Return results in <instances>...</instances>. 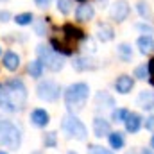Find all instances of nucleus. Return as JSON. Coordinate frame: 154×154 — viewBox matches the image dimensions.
Wrapping results in <instances>:
<instances>
[{"mask_svg": "<svg viewBox=\"0 0 154 154\" xmlns=\"http://www.w3.org/2000/svg\"><path fill=\"white\" fill-rule=\"evenodd\" d=\"M27 102V88L20 79L0 84V108L5 111H20Z\"/></svg>", "mask_w": 154, "mask_h": 154, "instance_id": "f257e3e1", "label": "nucleus"}, {"mask_svg": "<svg viewBox=\"0 0 154 154\" xmlns=\"http://www.w3.org/2000/svg\"><path fill=\"white\" fill-rule=\"evenodd\" d=\"M88 93H90V88L88 84L84 82H75L72 86H68V90L65 91V104L70 111H79L86 99H88Z\"/></svg>", "mask_w": 154, "mask_h": 154, "instance_id": "f03ea898", "label": "nucleus"}, {"mask_svg": "<svg viewBox=\"0 0 154 154\" xmlns=\"http://www.w3.org/2000/svg\"><path fill=\"white\" fill-rule=\"evenodd\" d=\"M82 32L75 29V27H72V25H65L63 27V31H61V38L56 39L52 38V45L56 47V50L59 52H65V54H72V48L75 47V43L79 39H82Z\"/></svg>", "mask_w": 154, "mask_h": 154, "instance_id": "7ed1b4c3", "label": "nucleus"}, {"mask_svg": "<svg viewBox=\"0 0 154 154\" xmlns=\"http://www.w3.org/2000/svg\"><path fill=\"white\" fill-rule=\"evenodd\" d=\"M20 143H22L20 129L9 120H0V145L16 151Z\"/></svg>", "mask_w": 154, "mask_h": 154, "instance_id": "20e7f679", "label": "nucleus"}, {"mask_svg": "<svg viewBox=\"0 0 154 154\" xmlns=\"http://www.w3.org/2000/svg\"><path fill=\"white\" fill-rule=\"evenodd\" d=\"M38 56L39 61L43 63V66H47L50 72H59L65 65V59L59 56L57 50L47 47V45H39L38 47Z\"/></svg>", "mask_w": 154, "mask_h": 154, "instance_id": "39448f33", "label": "nucleus"}, {"mask_svg": "<svg viewBox=\"0 0 154 154\" xmlns=\"http://www.w3.org/2000/svg\"><path fill=\"white\" fill-rule=\"evenodd\" d=\"M61 127H63V131H65L68 136H74L77 140H86V136H88V131H86L84 124H82L75 115H66L65 116L63 122H61Z\"/></svg>", "mask_w": 154, "mask_h": 154, "instance_id": "423d86ee", "label": "nucleus"}, {"mask_svg": "<svg viewBox=\"0 0 154 154\" xmlns=\"http://www.w3.org/2000/svg\"><path fill=\"white\" fill-rule=\"evenodd\" d=\"M38 97L41 100L54 102L59 97V86L54 81H41L38 84Z\"/></svg>", "mask_w": 154, "mask_h": 154, "instance_id": "0eeeda50", "label": "nucleus"}, {"mask_svg": "<svg viewBox=\"0 0 154 154\" xmlns=\"http://www.w3.org/2000/svg\"><path fill=\"white\" fill-rule=\"evenodd\" d=\"M129 14V4L125 0H116L111 5V18L115 22H124Z\"/></svg>", "mask_w": 154, "mask_h": 154, "instance_id": "6e6552de", "label": "nucleus"}, {"mask_svg": "<svg viewBox=\"0 0 154 154\" xmlns=\"http://www.w3.org/2000/svg\"><path fill=\"white\" fill-rule=\"evenodd\" d=\"M93 133H95L97 138L109 136V133H111V125H109V122H108L106 118H102V116H97V118L93 120Z\"/></svg>", "mask_w": 154, "mask_h": 154, "instance_id": "1a4fd4ad", "label": "nucleus"}, {"mask_svg": "<svg viewBox=\"0 0 154 154\" xmlns=\"http://www.w3.org/2000/svg\"><path fill=\"white\" fill-rule=\"evenodd\" d=\"M136 102H138V106H140L142 109H145V111H154V91H145V90H143V91L138 95Z\"/></svg>", "mask_w": 154, "mask_h": 154, "instance_id": "9d476101", "label": "nucleus"}, {"mask_svg": "<svg viewBox=\"0 0 154 154\" xmlns=\"http://www.w3.org/2000/svg\"><path fill=\"white\" fill-rule=\"evenodd\" d=\"M133 86H134V81H133V77H129V75H120L115 81V90L118 93H122V95L129 93L133 90Z\"/></svg>", "mask_w": 154, "mask_h": 154, "instance_id": "9b49d317", "label": "nucleus"}, {"mask_svg": "<svg viewBox=\"0 0 154 154\" xmlns=\"http://www.w3.org/2000/svg\"><path fill=\"white\" fill-rule=\"evenodd\" d=\"M74 68H75L77 72H84V70H95L97 65H95V61H93L91 57H88V56H79V57L74 59Z\"/></svg>", "mask_w": 154, "mask_h": 154, "instance_id": "f8f14e48", "label": "nucleus"}, {"mask_svg": "<svg viewBox=\"0 0 154 154\" xmlns=\"http://www.w3.org/2000/svg\"><path fill=\"white\" fill-rule=\"evenodd\" d=\"M125 131L127 133H138L142 127V116L138 113H129V116L125 118Z\"/></svg>", "mask_w": 154, "mask_h": 154, "instance_id": "ddd939ff", "label": "nucleus"}, {"mask_svg": "<svg viewBox=\"0 0 154 154\" xmlns=\"http://www.w3.org/2000/svg\"><path fill=\"white\" fill-rule=\"evenodd\" d=\"M95 104H97V109H108L115 102H113V97L108 91H99L97 97H95Z\"/></svg>", "mask_w": 154, "mask_h": 154, "instance_id": "4468645a", "label": "nucleus"}, {"mask_svg": "<svg viewBox=\"0 0 154 154\" xmlns=\"http://www.w3.org/2000/svg\"><path fill=\"white\" fill-rule=\"evenodd\" d=\"M75 16H77L79 22H88V20H91V18H93V7H91L90 4L82 2V4L77 7Z\"/></svg>", "mask_w": 154, "mask_h": 154, "instance_id": "2eb2a0df", "label": "nucleus"}, {"mask_svg": "<svg viewBox=\"0 0 154 154\" xmlns=\"http://www.w3.org/2000/svg\"><path fill=\"white\" fill-rule=\"evenodd\" d=\"M4 66L7 68V70H11V72H14V70H18V66H20V57H18V54L16 52H5V56H4Z\"/></svg>", "mask_w": 154, "mask_h": 154, "instance_id": "dca6fc26", "label": "nucleus"}, {"mask_svg": "<svg viewBox=\"0 0 154 154\" xmlns=\"http://www.w3.org/2000/svg\"><path fill=\"white\" fill-rule=\"evenodd\" d=\"M48 113L45 111V109H34L32 113H31V122L34 124V125H38V127H45L47 124H48Z\"/></svg>", "mask_w": 154, "mask_h": 154, "instance_id": "f3484780", "label": "nucleus"}, {"mask_svg": "<svg viewBox=\"0 0 154 154\" xmlns=\"http://www.w3.org/2000/svg\"><path fill=\"white\" fill-rule=\"evenodd\" d=\"M136 43H138V48H140L142 54H151V52L154 50V41H152L151 36H145V34H143V36L138 38Z\"/></svg>", "mask_w": 154, "mask_h": 154, "instance_id": "a211bd4d", "label": "nucleus"}, {"mask_svg": "<svg viewBox=\"0 0 154 154\" xmlns=\"http://www.w3.org/2000/svg\"><path fill=\"white\" fill-rule=\"evenodd\" d=\"M113 29L108 25V23H99V27H97V38L100 39V41H111L113 39Z\"/></svg>", "mask_w": 154, "mask_h": 154, "instance_id": "6ab92c4d", "label": "nucleus"}, {"mask_svg": "<svg viewBox=\"0 0 154 154\" xmlns=\"http://www.w3.org/2000/svg\"><path fill=\"white\" fill-rule=\"evenodd\" d=\"M116 52H118V57H120L122 61H131V59H133V48H131V45H127V43L118 45Z\"/></svg>", "mask_w": 154, "mask_h": 154, "instance_id": "aec40b11", "label": "nucleus"}, {"mask_svg": "<svg viewBox=\"0 0 154 154\" xmlns=\"http://www.w3.org/2000/svg\"><path fill=\"white\" fill-rule=\"evenodd\" d=\"M136 9H138L140 16H142L143 20H147V22L152 20V11H151V5H149L147 2H138V4H136Z\"/></svg>", "mask_w": 154, "mask_h": 154, "instance_id": "412c9836", "label": "nucleus"}, {"mask_svg": "<svg viewBox=\"0 0 154 154\" xmlns=\"http://www.w3.org/2000/svg\"><path fill=\"white\" fill-rule=\"evenodd\" d=\"M109 145H111V149H122L124 147V134L122 133H109Z\"/></svg>", "mask_w": 154, "mask_h": 154, "instance_id": "4be33fe9", "label": "nucleus"}, {"mask_svg": "<svg viewBox=\"0 0 154 154\" xmlns=\"http://www.w3.org/2000/svg\"><path fill=\"white\" fill-rule=\"evenodd\" d=\"M27 70H29V74L32 77H41V74H43V63H41L39 59L38 61H31Z\"/></svg>", "mask_w": 154, "mask_h": 154, "instance_id": "5701e85b", "label": "nucleus"}, {"mask_svg": "<svg viewBox=\"0 0 154 154\" xmlns=\"http://www.w3.org/2000/svg\"><path fill=\"white\" fill-rule=\"evenodd\" d=\"M149 74H151V66L149 65H140V66H136V70H134V77H138V79H147L149 77Z\"/></svg>", "mask_w": 154, "mask_h": 154, "instance_id": "b1692460", "label": "nucleus"}, {"mask_svg": "<svg viewBox=\"0 0 154 154\" xmlns=\"http://www.w3.org/2000/svg\"><path fill=\"white\" fill-rule=\"evenodd\" d=\"M14 22H16L18 25H29V23L32 22V14H31V13H22V14H16Z\"/></svg>", "mask_w": 154, "mask_h": 154, "instance_id": "393cba45", "label": "nucleus"}, {"mask_svg": "<svg viewBox=\"0 0 154 154\" xmlns=\"http://www.w3.org/2000/svg\"><path fill=\"white\" fill-rule=\"evenodd\" d=\"M127 116H129V111H127V109H115V111L111 113V118H113L115 122H125Z\"/></svg>", "mask_w": 154, "mask_h": 154, "instance_id": "a878e982", "label": "nucleus"}, {"mask_svg": "<svg viewBox=\"0 0 154 154\" xmlns=\"http://www.w3.org/2000/svg\"><path fill=\"white\" fill-rule=\"evenodd\" d=\"M57 9L63 14H68L72 11V0H57Z\"/></svg>", "mask_w": 154, "mask_h": 154, "instance_id": "bb28decb", "label": "nucleus"}, {"mask_svg": "<svg viewBox=\"0 0 154 154\" xmlns=\"http://www.w3.org/2000/svg\"><path fill=\"white\" fill-rule=\"evenodd\" d=\"M88 154H113V152H111L109 149H104V147H100V145H90Z\"/></svg>", "mask_w": 154, "mask_h": 154, "instance_id": "cd10ccee", "label": "nucleus"}, {"mask_svg": "<svg viewBox=\"0 0 154 154\" xmlns=\"http://www.w3.org/2000/svg\"><path fill=\"white\" fill-rule=\"evenodd\" d=\"M43 142H45V147H56V133H47Z\"/></svg>", "mask_w": 154, "mask_h": 154, "instance_id": "c85d7f7f", "label": "nucleus"}, {"mask_svg": "<svg viewBox=\"0 0 154 154\" xmlns=\"http://www.w3.org/2000/svg\"><path fill=\"white\" fill-rule=\"evenodd\" d=\"M136 29H138V31H142L145 36H151V34H152V27H151V25H145V23H138V25H136Z\"/></svg>", "mask_w": 154, "mask_h": 154, "instance_id": "c756f323", "label": "nucleus"}, {"mask_svg": "<svg viewBox=\"0 0 154 154\" xmlns=\"http://www.w3.org/2000/svg\"><path fill=\"white\" fill-rule=\"evenodd\" d=\"M143 125H145V129H154V116H149V118H145Z\"/></svg>", "mask_w": 154, "mask_h": 154, "instance_id": "7c9ffc66", "label": "nucleus"}, {"mask_svg": "<svg viewBox=\"0 0 154 154\" xmlns=\"http://www.w3.org/2000/svg\"><path fill=\"white\" fill-rule=\"evenodd\" d=\"M9 18H11V13L9 11H0V20L2 22H9Z\"/></svg>", "mask_w": 154, "mask_h": 154, "instance_id": "2f4dec72", "label": "nucleus"}, {"mask_svg": "<svg viewBox=\"0 0 154 154\" xmlns=\"http://www.w3.org/2000/svg\"><path fill=\"white\" fill-rule=\"evenodd\" d=\"M43 27H45V20H43V22H39L38 25H36V31H38V34H39V36H43V34H45Z\"/></svg>", "mask_w": 154, "mask_h": 154, "instance_id": "473e14b6", "label": "nucleus"}, {"mask_svg": "<svg viewBox=\"0 0 154 154\" xmlns=\"http://www.w3.org/2000/svg\"><path fill=\"white\" fill-rule=\"evenodd\" d=\"M50 4V0H36V5H39V7H47Z\"/></svg>", "mask_w": 154, "mask_h": 154, "instance_id": "72a5a7b5", "label": "nucleus"}, {"mask_svg": "<svg viewBox=\"0 0 154 154\" xmlns=\"http://www.w3.org/2000/svg\"><path fill=\"white\" fill-rule=\"evenodd\" d=\"M140 154H154V152L151 151V149H142V151H140Z\"/></svg>", "mask_w": 154, "mask_h": 154, "instance_id": "f704fd0d", "label": "nucleus"}, {"mask_svg": "<svg viewBox=\"0 0 154 154\" xmlns=\"http://www.w3.org/2000/svg\"><path fill=\"white\" fill-rule=\"evenodd\" d=\"M151 72H152V74H154V59H152V61H151Z\"/></svg>", "mask_w": 154, "mask_h": 154, "instance_id": "c9c22d12", "label": "nucleus"}, {"mask_svg": "<svg viewBox=\"0 0 154 154\" xmlns=\"http://www.w3.org/2000/svg\"><path fill=\"white\" fill-rule=\"evenodd\" d=\"M125 154H140V152H136V151H129V152H125Z\"/></svg>", "mask_w": 154, "mask_h": 154, "instance_id": "e433bc0d", "label": "nucleus"}, {"mask_svg": "<svg viewBox=\"0 0 154 154\" xmlns=\"http://www.w3.org/2000/svg\"><path fill=\"white\" fill-rule=\"evenodd\" d=\"M151 145H152V149H154V134H152V140H151Z\"/></svg>", "mask_w": 154, "mask_h": 154, "instance_id": "4c0bfd02", "label": "nucleus"}, {"mask_svg": "<svg viewBox=\"0 0 154 154\" xmlns=\"http://www.w3.org/2000/svg\"><path fill=\"white\" fill-rule=\"evenodd\" d=\"M0 154H5V152H4V151H0Z\"/></svg>", "mask_w": 154, "mask_h": 154, "instance_id": "58836bf2", "label": "nucleus"}, {"mask_svg": "<svg viewBox=\"0 0 154 154\" xmlns=\"http://www.w3.org/2000/svg\"><path fill=\"white\" fill-rule=\"evenodd\" d=\"M68 154H77V152H68Z\"/></svg>", "mask_w": 154, "mask_h": 154, "instance_id": "ea45409f", "label": "nucleus"}, {"mask_svg": "<svg viewBox=\"0 0 154 154\" xmlns=\"http://www.w3.org/2000/svg\"><path fill=\"white\" fill-rule=\"evenodd\" d=\"M32 154H41V152H32Z\"/></svg>", "mask_w": 154, "mask_h": 154, "instance_id": "a19ab883", "label": "nucleus"}, {"mask_svg": "<svg viewBox=\"0 0 154 154\" xmlns=\"http://www.w3.org/2000/svg\"><path fill=\"white\" fill-rule=\"evenodd\" d=\"M0 52H2V50H0Z\"/></svg>", "mask_w": 154, "mask_h": 154, "instance_id": "79ce46f5", "label": "nucleus"}, {"mask_svg": "<svg viewBox=\"0 0 154 154\" xmlns=\"http://www.w3.org/2000/svg\"><path fill=\"white\" fill-rule=\"evenodd\" d=\"M81 2H82V0H81Z\"/></svg>", "mask_w": 154, "mask_h": 154, "instance_id": "37998d69", "label": "nucleus"}, {"mask_svg": "<svg viewBox=\"0 0 154 154\" xmlns=\"http://www.w3.org/2000/svg\"><path fill=\"white\" fill-rule=\"evenodd\" d=\"M0 2H2V0H0Z\"/></svg>", "mask_w": 154, "mask_h": 154, "instance_id": "c03bdc74", "label": "nucleus"}]
</instances>
